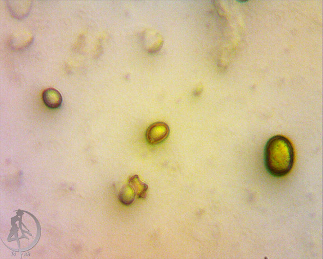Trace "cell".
Returning a JSON list of instances; mask_svg holds the SVG:
<instances>
[{
	"label": "cell",
	"instance_id": "cell-1",
	"mask_svg": "<svg viewBox=\"0 0 323 259\" xmlns=\"http://www.w3.org/2000/svg\"><path fill=\"white\" fill-rule=\"evenodd\" d=\"M295 158L294 146L288 138L277 135L267 141L264 152L265 165L272 176L281 178L288 175L294 166Z\"/></svg>",
	"mask_w": 323,
	"mask_h": 259
},
{
	"label": "cell",
	"instance_id": "cell-2",
	"mask_svg": "<svg viewBox=\"0 0 323 259\" xmlns=\"http://www.w3.org/2000/svg\"><path fill=\"white\" fill-rule=\"evenodd\" d=\"M170 134L169 125L164 122H158L149 126L146 132V138L150 145L155 146L165 141Z\"/></svg>",
	"mask_w": 323,
	"mask_h": 259
},
{
	"label": "cell",
	"instance_id": "cell-3",
	"mask_svg": "<svg viewBox=\"0 0 323 259\" xmlns=\"http://www.w3.org/2000/svg\"><path fill=\"white\" fill-rule=\"evenodd\" d=\"M43 99L45 105L51 109H58L63 103L62 95L54 88L46 89L43 93Z\"/></svg>",
	"mask_w": 323,
	"mask_h": 259
},
{
	"label": "cell",
	"instance_id": "cell-4",
	"mask_svg": "<svg viewBox=\"0 0 323 259\" xmlns=\"http://www.w3.org/2000/svg\"><path fill=\"white\" fill-rule=\"evenodd\" d=\"M129 184L132 188L138 198L146 199L148 186L141 181L138 176L134 175L131 177L129 179Z\"/></svg>",
	"mask_w": 323,
	"mask_h": 259
},
{
	"label": "cell",
	"instance_id": "cell-5",
	"mask_svg": "<svg viewBox=\"0 0 323 259\" xmlns=\"http://www.w3.org/2000/svg\"><path fill=\"white\" fill-rule=\"evenodd\" d=\"M136 194L129 184L125 185L118 195V199L124 206H130L135 200Z\"/></svg>",
	"mask_w": 323,
	"mask_h": 259
}]
</instances>
